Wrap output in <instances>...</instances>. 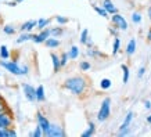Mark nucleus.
Wrapping results in <instances>:
<instances>
[{
    "mask_svg": "<svg viewBox=\"0 0 151 137\" xmlns=\"http://www.w3.org/2000/svg\"><path fill=\"white\" fill-rule=\"evenodd\" d=\"M87 79L85 76H71L64 82L63 86L75 96H82L87 91Z\"/></svg>",
    "mask_w": 151,
    "mask_h": 137,
    "instance_id": "f257e3e1",
    "label": "nucleus"
},
{
    "mask_svg": "<svg viewBox=\"0 0 151 137\" xmlns=\"http://www.w3.org/2000/svg\"><path fill=\"white\" fill-rule=\"evenodd\" d=\"M0 65L4 67L9 72L14 73V75H25V73H28V67H19L15 61H10V62L0 61Z\"/></svg>",
    "mask_w": 151,
    "mask_h": 137,
    "instance_id": "f03ea898",
    "label": "nucleus"
},
{
    "mask_svg": "<svg viewBox=\"0 0 151 137\" xmlns=\"http://www.w3.org/2000/svg\"><path fill=\"white\" fill-rule=\"evenodd\" d=\"M111 100L107 97L104 98V101L101 103V107H100V111H99V114H97V119L100 121V122H104L107 119L110 118V114H111Z\"/></svg>",
    "mask_w": 151,
    "mask_h": 137,
    "instance_id": "7ed1b4c3",
    "label": "nucleus"
},
{
    "mask_svg": "<svg viewBox=\"0 0 151 137\" xmlns=\"http://www.w3.org/2000/svg\"><path fill=\"white\" fill-rule=\"evenodd\" d=\"M111 22L114 27H116L119 31H126L128 29V22H126V19L121 15V14H112V17H111Z\"/></svg>",
    "mask_w": 151,
    "mask_h": 137,
    "instance_id": "20e7f679",
    "label": "nucleus"
},
{
    "mask_svg": "<svg viewBox=\"0 0 151 137\" xmlns=\"http://www.w3.org/2000/svg\"><path fill=\"white\" fill-rule=\"evenodd\" d=\"M36 118H37V125L42 128V130H43V134L45 136H47V133H49V129H50V122H49V119L45 116V115L42 114L40 111H37L36 114Z\"/></svg>",
    "mask_w": 151,
    "mask_h": 137,
    "instance_id": "39448f33",
    "label": "nucleus"
},
{
    "mask_svg": "<svg viewBox=\"0 0 151 137\" xmlns=\"http://www.w3.org/2000/svg\"><path fill=\"white\" fill-rule=\"evenodd\" d=\"M132 118H133V112H128V115H126V118H125L124 123L121 125V128H119V136H126L129 133V125H130V122H132Z\"/></svg>",
    "mask_w": 151,
    "mask_h": 137,
    "instance_id": "423d86ee",
    "label": "nucleus"
},
{
    "mask_svg": "<svg viewBox=\"0 0 151 137\" xmlns=\"http://www.w3.org/2000/svg\"><path fill=\"white\" fill-rule=\"evenodd\" d=\"M50 29H42L40 33H37V35H32V40L35 43H45V42L50 37Z\"/></svg>",
    "mask_w": 151,
    "mask_h": 137,
    "instance_id": "0eeeda50",
    "label": "nucleus"
},
{
    "mask_svg": "<svg viewBox=\"0 0 151 137\" xmlns=\"http://www.w3.org/2000/svg\"><path fill=\"white\" fill-rule=\"evenodd\" d=\"M47 136L49 137H63V136H65V132L61 126H58V125H55V123H51Z\"/></svg>",
    "mask_w": 151,
    "mask_h": 137,
    "instance_id": "6e6552de",
    "label": "nucleus"
},
{
    "mask_svg": "<svg viewBox=\"0 0 151 137\" xmlns=\"http://www.w3.org/2000/svg\"><path fill=\"white\" fill-rule=\"evenodd\" d=\"M22 89H24V94H25V97H27L28 100L29 101L36 100V89L35 87L25 83V85H22Z\"/></svg>",
    "mask_w": 151,
    "mask_h": 137,
    "instance_id": "1a4fd4ad",
    "label": "nucleus"
},
{
    "mask_svg": "<svg viewBox=\"0 0 151 137\" xmlns=\"http://www.w3.org/2000/svg\"><path fill=\"white\" fill-rule=\"evenodd\" d=\"M13 125V118H11V115L4 111V112H1L0 114V126H3V128H10Z\"/></svg>",
    "mask_w": 151,
    "mask_h": 137,
    "instance_id": "9d476101",
    "label": "nucleus"
},
{
    "mask_svg": "<svg viewBox=\"0 0 151 137\" xmlns=\"http://www.w3.org/2000/svg\"><path fill=\"white\" fill-rule=\"evenodd\" d=\"M103 7H104L107 11H108V14H116L118 13V9L114 6V3L111 1V0H103Z\"/></svg>",
    "mask_w": 151,
    "mask_h": 137,
    "instance_id": "9b49d317",
    "label": "nucleus"
},
{
    "mask_svg": "<svg viewBox=\"0 0 151 137\" xmlns=\"http://www.w3.org/2000/svg\"><path fill=\"white\" fill-rule=\"evenodd\" d=\"M35 27H37V21L31 19V21H27L25 24H22L19 29H21V32H29V31H32Z\"/></svg>",
    "mask_w": 151,
    "mask_h": 137,
    "instance_id": "f8f14e48",
    "label": "nucleus"
},
{
    "mask_svg": "<svg viewBox=\"0 0 151 137\" xmlns=\"http://www.w3.org/2000/svg\"><path fill=\"white\" fill-rule=\"evenodd\" d=\"M51 60H53V68H54V72H58L60 69H61V60L60 57L55 53H51L50 54Z\"/></svg>",
    "mask_w": 151,
    "mask_h": 137,
    "instance_id": "ddd939ff",
    "label": "nucleus"
},
{
    "mask_svg": "<svg viewBox=\"0 0 151 137\" xmlns=\"http://www.w3.org/2000/svg\"><path fill=\"white\" fill-rule=\"evenodd\" d=\"M17 133L15 130L11 128H0V137H10V136H15Z\"/></svg>",
    "mask_w": 151,
    "mask_h": 137,
    "instance_id": "4468645a",
    "label": "nucleus"
},
{
    "mask_svg": "<svg viewBox=\"0 0 151 137\" xmlns=\"http://www.w3.org/2000/svg\"><path fill=\"white\" fill-rule=\"evenodd\" d=\"M136 51V40L134 39H130V42L126 46V54L128 55H133Z\"/></svg>",
    "mask_w": 151,
    "mask_h": 137,
    "instance_id": "2eb2a0df",
    "label": "nucleus"
},
{
    "mask_svg": "<svg viewBox=\"0 0 151 137\" xmlns=\"http://www.w3.org/2000/svg\"><path fill=\"white\" fill-rule=\"evenodd\" d=\"M45 44H46L47 47H50V49H55V47L60 46V40L57 37H49V39L45 42Z\"/></svg>",
    "mask_w": 151,
    "mask_h": 137,
    "instance_id": "dca6fc26",
    "label": "nucleus"
},
{
    "mask_svg": "<svg viewBox=\"0 0 151 137\" xmlns=\"http://www.w3.org/2000/svg\"><path fill=\"white\" fill-rule=\"evenodd\" d=\"M36 100L37 101H45V87L42 86V85L36 87Z\"/></svg>",
    "mask_w": 151,
    "mask_h": 137,
    "instance_id": "f3484780",
    "label": "nucleus"
},
{
    "mask_svg": "<svg viewBox=\"0 0 151 137\" xmlns=\"http://www.w3.org/2000/svg\"><path fill=\"white\" fill-rule=\"evenodd\" d=\"M94 132H96V126H94V123H93V122H90V123H89V128H87V130L82 133V136L83 137L93 136V134H94Z\"/></svg>",
    "mask_w": 151,
    "mask_h": 137,
    "instance_id": "a211bd4d",
    "label": "nucleus"
},
{
    "mask_svg": "<svg viewBox=\"0 0 151 137\" xmlns=\"http://www.w3.org/2000/svg\"><path fill=\"white\" fill-rule=\"evenodd\" d=\"M93 9H94V11H96L99 15H101V17H104V18H108V11L104 9V7H99V6H93Z\"/></svg>",
    "mask_w": 151,
    "mask_h": 137,
    "instance_id": "6ab92c4d",
    "label": "nucleus"
},
{
    "mask_svg": "<svg viewBox=\"0 0 151 137\" xmlns=\"http://www.w3.org/2000/svg\"><path fill=\"white\" fill-rule=\"evenodd\" d=\"M68 55H69V58H71V60L78 58V55H79V49H78V46H72V47H71V50L68 51Z\"/></svg>",
    "mask_w": 151,
    "mask_h": 137,
    "instance_id": "aec40b11",
    "label": "nucleus"
},
{
    "mask_svg": "<svg viewBox=\"0 0 151 137\" xmlns=\"http://www.w3.org/2000/svg\"><path fill=\"white\" fill-rule=\"evenodd\" d=\"M50 21H51L50 18H47V19H46V18H40L39 21H37V29H39V31L45 29V28H46L47 25L50 24Z\"/></svg>",
    "mask_w": 151,
    "mask_h": 137,
    "instance_id": "412c9836",
    "label": "nucleus"
},
{
    "mask_svg": "<svg viewBox=\"0 0 151 137\" xmlns=\"http://www.w3.org/2000/svg\"><path fill=\"white\" fill-rule=\"evenodd\" d=\"M63 33H64V29H63V28H51L50 29V35L53 37H58V36H61V35H63Z\"/></svg>",
    "mask_w": 151,
    "mask_h": 137,
    "instance_id": "4be33fe9",
    "label": "nucleus"
},
{
    "mask_svg": "<svg viewBox=\"0 0 151 137\" xmlns=\"http://www.w3.org/2000/svg\"><path fill=\"white\" fill-rule=\"evenodd\" d=\"M119 47H121V40H119L118 36H115V39H114V46H112V54H114V55L118 54Z\"/></svg>",
    "mask_w": 151,
    "mask_h": 137,
    "instance_id": "5701e85b",
    "label": "nucleus"
},
{
    "mask_svg": "<svg viewBox=\"0 0 151 137\" xmlns=\"http://www.w3.org/2000/svg\"><path fill=\"white\" fill-rule=\"evenodd\" d=\"M121 68H122V71H124V83H128V80H129V68H128V65H125V64H122L121 65Z\"/></svg>",
    "mask_w": 151,
    "mask_h": 137,
    "instance_id": "b1692460",
    "label": "nucleus"
},
{
    "mask_svg": "<svg viewBox=\"0 0 151 137\" xmlns=\"http://www.w3.org/2000/svg\"><path fill=\"white\" fill-rule=\"evenodd\" d=\"M87 55H90V57H105V54H103V53H100V51L94 50V49H89L87 50Z\"/></svg>",
    "mask_w": 151,
    "mask_h": 137,
    "instance_id": "393cba45",
    "label": "nucleus"
},
{
    "mask_svg": "<svg viewBox=\"0 0 151 137\" xmlns=\"http://www.w3.org/2000/svg\"><path fill=\"white\" fill-rule=\"evenodd\" d=\"M87 39H89V31H87V29H83L82 33H81V43H82V44H86Z\"/></svg>",
    "mask_w": 151,
    "mask_h": 137,
    "instance_id": "a878e982",
    "label": "nucleus"
},
{
    "mask_svg": "<svg viewBox=\"0 0 151 137\" xmlns=\"http://www.w3.org/2000/svg\"><path fill=\"white\" fill-rule=\"evenodd\" d=\"M100 86L101 89H104V90H107V89H110L111 87V80L110 79H101V82H100Z\"/></svg>",
    "mask_w": 151,
    "mask_h": 137,
    "instance_id": "bb28decb",
    "label": "nucleus"
},
{
    "mask_svg": "<svg viewBox=\"0 0 151 137\" xmlns=\"http://www.w3.org/2000/svg\"><path fill=\"white\" fill-rule=\"evenodd\" d=\"M31 136H33V137H40V136H45V134H43V130H42V128L39 126V125H37L36 128H35V130L31 133Z\"/></svg>",
    "mask_w": 151,
    "mask_h": 137,
    "instance_id": "cd10ccee",
    "label": "nucleus"
},
{
    "mask_svg": "<svg viewBox=\"0 0 151 137\" xmlns=\"http://www.w3.org/2000/svg\"><path fill=\"white\" fill-rule=\"evenodd\" d=\"M29 39H32V35H29V33H22L21 36L17 39V43H22V42H27Z\"/></svg>",
    "mask_w": 151,
    "mask_h": 137,
    "instance_id": "c85d7f7f",
    "label": "nucleus"
},
{
    "mask_svg": "<svg viewBox=\"0 0 151 137\" xmlns=\"http://www.w3.org/2000/svg\"><path fill=\"white\" fill-rule=\"evenodd\" d=\"M0 57L3 60L9 58V51H7V47H6V46H1V47H0Z\"/></svg>",
    "mask_w": 151,
    "mask_h": 137,
    "instance_id": "c756f323",
    "label": "nucleus"
},
{
    "mask_svg": "<svg viewBox=\"0 0 151 137\" xmlns=\"http://www.w3.org/2000/svg\"><path fill=\"white\" fill-rule=\"evenodd\" d=\"M132 21L134 24H140L142 22V14L140 13H133L132 14Z\"/></svg>",
    "mask_w": 151,
    "mask_h": 137,
    "instance_id": "7c9ffc66",
    "label": "nucleus"
},
{
    "mask_svg": "<svg viewBox=\"0 0 151 137\" xmlns=\"http://www.w3.org/2000/svg\"><path fill=\"white\" fill-rule=\"evenodd\" d=\"M68 58H69L68 53H63V54H61V57H60V60H61V67H65V65H67Z\"/></svg>",
    "mask_w": 151,
    "mask_h": 137,
    "instance_id": "2f4dec72",
    "label": "nucleus"
},
{
    "mask_svg": "<svg viewBox=\"0 0 151 137\" xmlns=\"http://www.w3.org/2000/svg\"><path fill=\"white\" fill-rule=\"evenodd\" d=\"M79 67H81V69H82L83 72H86V71H89V69L92 68V65H90V62H87V61H82Z\"/></svg>",
    "mask_w": 151,
    "mask_h": 137,
    "instance_id": "473e14b6",
    "label": "nucleus"
},
{
    "mask_svg": "<svg viewBox=\"0 0 151 137\" xmlns=\"http://www.w3.org/2000/svg\"><path fill=\"white\" fill-rule=\"evenodd\" d=\"M55 21H57L60 25H65V24H68L69 19L67 18V17H61V15H57V17H55Z\"/></svg>",
    "mask_w": 151,
    "mask_h": 137,
    "instance_id": "72a5a7b5",
    "label": "nucleus"
},
{
    "mask_svg": "<svg viewBox=\"0 0 151 137\" xmlns=\"http://www.w3.org/2000/svg\"><path fill=\"white\" fill-rule=\"evenodd\" d=\"M3 31H4L6 35H14V33H15V29H14L11 25H6V27L3 28Z\"/></svg>",
    "mask_w": 151,
    "mask_h": 137,
    "instance_id": "f704fd0d",
    "label": "nucleus"
},
{
    "mask_svg": "<svg viewBox=\"0 0 151 137\" xmlns=\"http://www.w3.org/2000/svg\"><path fill=\"white\" fill-rule=\"evenodd\" d=\"M144 72H146V68H144V67H142V68L139 69V73H137V76H139V78H142L143 75H144Z\"/></svg>",
    "mask_w": 151,
    "mask_h": 137,
    "instance_id": "c9c22d12",
    "label": "nucleus"
},
{
    "mask_svg": "<svg viewBox=\"0 0 151 137\" xmlns=\"http://www.w3.org/2000/svg\"><path fill=\"white\" fill-rule=\"evenodd\" d=\"M86 46H87V47H89V49H90V47H93V42H92V39H90V37L87 39V42H86Z\"/></svg>",
    "mask_w": 151,
    "mask_h": 137,
    "instance_id": "e433bc0d",
    "label": "nucleus"
},
{
    "mask_svg": "<svg viewBox=\"0 0 151 137\" xmlns=\"http://www.w3.org/2000/svg\"><path fill=\"white\" fill-rule=\"evenodd\" d=\"M144 107H146L147 110H148V108H151V103H150V101H144Z\"/></svg>",
    "mask_w": 151,
    "mask_h": 137,
    "instance_id": "4c0bfd02",
    "label": "nucleus"
},
{
    "mask_svg": "<svg viewBox=\"0 0 151 137\" xmlns=\"http://www.w3.org/2000/svg\"><path fill=\"white\" fill-rule=\"evenodd\" d=\"M110 32L115 36V35H116V28H115V29H114V28H110Z\"/></svg>",
    "mask_w": 151,
    "mask_h": 137,
    "instance_id": "58836bf2",
    "label": "nucleus"
},
{
    "mask_svg": "<svg viewBox=\"0 0 151 137\" xmlns=\"http://www.w3.org/2000/svg\"><path fill=\"white\" fill-rule=\"evenodd\" d=\"M7 6H11V7H14V6H17V1H10V3H7Z\"/></svg>",
    "mask_w": 151,
    "mask_h": 137,
    "instance_id": "ea45409f",
    "label": "nucleus"
},
{
    "mask_svg": "<svg viewBox=\"0 0 151 137\" xmlns=\"http://www.w3.org/2000/svg\"><path fill=\"white\" fill-rule=\"evenodd\" d=\"M147 37H148V40H151V29L148 31V35H147Z\"/></svg>",
    "mask_w": 151,
    "mask_h": 137,
    "instance_id": "a19ab883",
    "label": "nucleus"
},
{
    "mask_svg": "<svg viewBox=\"0 0 151 137\" xmlns=\"http://www.w3.org/2000/svg\"><path fill=\"white\" fill-rule=\"evenodd\" d=\"M148 17H150V19H151V7H148Z\"/></svg>",
    "mask_w": 151,
    "mask_h": 137,
    "instance_id": "79ce46f5",
    "label": "nucleus"
},
{
    "mask_svg": "<svg viewBox=\"0 0 151 137\" xmlns=\"http://www.w3.org/2000/svg\"><path fill=\"white\" fill-rule=\"evenodd\" d=\"M147 122H148V123L151 125V115H150V116H148V118H147Z\"/></svg>",
    "mask_w": 151,
    "mask_h": 137,
    "instance_id": "37998d69",
    "label": "nucleus"
},
{
    "mask_svg": "<svg viewBox=\"0 0 151 137\" xmlns=\"http://www.w3.org/2000/svg\"><path fill=\"white\" fill-rule=\"evenodd\" d=\"M15 1H17V3H21V1H24V0H15Z\"/></svg>",
    "mask_w": 151,
    "mask_h": 137,
    "instance_id": "c03bdc74",
    "label": "nucleus"
},
{
    "mask_svg": "<svg viewBox=\"0 0 151 137\" xmlns=\"http://www.w3.org/2000/svg\"><path fill=\"white\" fill-rule=\"evenodd\" d=\"M0 100H1V98H0Z\"/></svg>",
    "mask_w": 151,
    "mask_h": 137,
    "instance_id": "a18cd8bd",
    "label": "nucleus"
}]
</instances>
